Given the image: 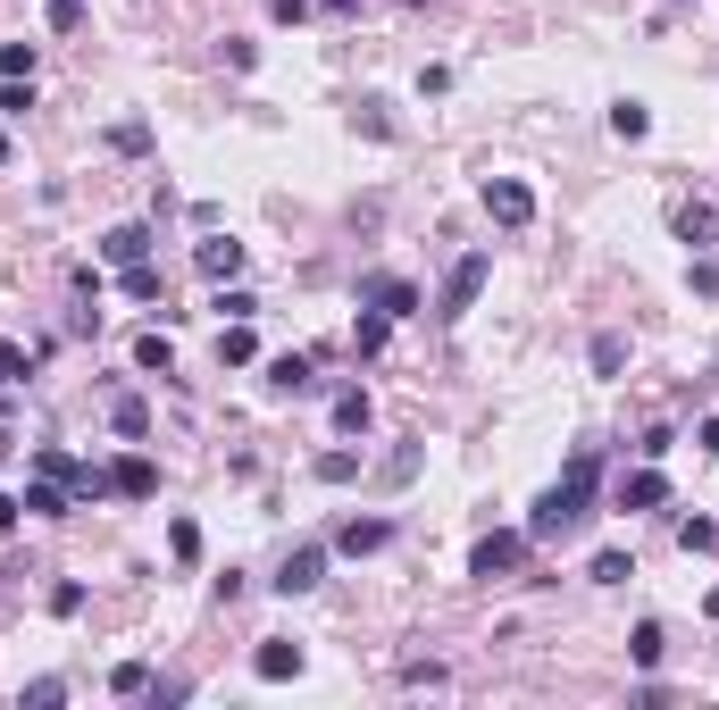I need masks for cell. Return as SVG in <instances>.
<instances>
[{
  "mask_svg": "<svg viewBox=\"0 0 719 710\" xmlns=\"http://www.w3.org/2000/svg\"><path fill=\"white\" fill-rule=\"evenodd\" d=\"M319 477H326V485H352V477H359V451H319Z\"/></svg>",
  "mask_w": 719,
  "mask_h": 710,
  "instance_id": "cell-22",
  "label": "cell"
},
{
  "mask_svg": "<svg viewBox=\"0 0 719 710\" xmlns=\"http://www.w3.org/2000/svg\"><path fill=\"white\" fill-rule=\"evenodd\" d=\"M519 561H528V535H486V543H477V552H469V577H511V568Z\"/></svg>",
  "mask_w": 719,
  "mask_h": 710,
  "instance_id": "cell-4",
  "label": "cell"
},
{
  "mask_svg": "<svg viewBox=\"0 0 719 710\" xmlns=\"http://www.w3.org/2000/svg\"><path fill=\"white\" fill-rule=\"evenodd\" d=\"M385 326H394V319H385V310H368V319L352 326V352H385Z\"/></svg>",
  "mask_w": 719,
  "mask_h": 710,
  "instance_id": "cell-23",
  "label": "cell"
},
{
  "mask_svg": "<svg viewBox=\"0 0 719 710\" xmlns=\"http://www.w3.org/2000/svg\"><path fill=\"white\" fill-rule=\"evenodd\" d=\"M669 226H678L686 243H711V209H702V201H678V218H669Z\"/></svg>",
  "mask_w": 719,
  "mask_h": 710,
  "instance_id": "cell-19",
  "label": "cell"
},
{
  "mask_svg": "<svg viewBox=\"0 0 719 710\" xmlns=\"http://www.w3.org/2000/svg\"><path fill=\"white\" fill-rule=\"evenodd\" d=\"M594 485H603V451L577 443V451H569V468H561V485H552L544 502L528 510V543H569V535H586V519H594Z\"/></svg>",
  "mask_w": 719,
  "mask_h": 710,
  "instance_id": "cell-1",
  "label": "cell"
},
{
  "mask_svg": "<svg viewBox=\"0 0 719 710\" xmlns=\"http://www.w3.org/2000/svg\"><path fill=\"white\" fill-rule=\"evenodd\" d=\"M18 519H25V502H9V493H0V535H9Z\"/></svg>",
  "mask_w": 719,
  "mask_h": 710,
  "instance_id": "cell-37",
  "label": "cell"
},
{
  "mask_svg": "<svg viewBox=\"0 0 719 710\" xmlns=\"http://www.w3.org/2000/svg\"><path fill=\"white\" fill-rule=\"evenodd\" d=\"M25 368H34V352H25V343H0V376H9V385H18Z\"/></svg>",
  "mask_w": 719,
  "mask_h": 710,
  "instance_id": "cell-33",
  "label": "cell"
},
{
  "mask_svg": "<svg viewBox=\"0 0 719 710\" xmlns=\"http://www.w3.org/2000/svg\"><path fill=\"white\" fill-rule=\"evenodd\" d=\"M42 18H51V34H76V25H84V0H42Z\"/></svg>",
  "mask_w": 719,
  "mask_h": 710,
  "instance_id": "cell-28",
  "label": "cell"
},
{
  "mask_svg": "<svg viewBox=\"0 0 719 710\" xmlns=\"http://www.w3.org/2000/svg\"><path fill=\"white\" fill-rule=\"evenodd\" d=\"M619 502H627V510H661V502H669V477H661V468H636V477L619 485Z\"/></svg>",
  "mask_w": 719,
  "mask_h": 710,
  "instance_id": "cell-10",
  "label": "cell"
},
{
  "mask_svg": "<svg viewBox=\"0 0 719 710\" xmlns=\"http://www.w3.org/2000/svg\"><path fill=\"white\" fill-rule=\"evenodd\" d=\"M335 427H343V435H368V393H343V401H335Z\"/></svg>",
  "mask_w": 719,
  "mask_h": 710,
  "instance_id": "cell-21",
  "label": "cell"
},
{
  "mask_svg": "<svg viewBox=\"0 0 719 710\" xmlns=\"http://www.w3.org/2000/svg\"><path fill=\"white\" fill-rule=\"evenodd\" d=\"M34 109V84H25V75H9V84H0V117H25Z\"/></svg>",
  "mask_w": 719,
  "mask_h": 710,
  "instance_id": "cell-29",
  "label": "cell"
},
{
  "mask_svg": "<svg viewBox=\"0 0 719 710\" xmlns=\"http://www.w3.org/2000/svg\"><path fill=\"white\" fill-rule=\"evenodd\" d=\"M201 276L209 284H235V276H243V243H201Z\"/></svg>",
  "mask_w": 719,
  "mask_h": 710,
  "instance_id": "cell-14",
  "label": "cell"
},
{
  "mask_svg": "<svg viewBox=\"0 0 719 710\" xmlns=\"http://www.w3.org/2000/svg\"><path fill=\"white\" fill-rule=\"evenodd\" d=\"M126 301H159V268H152V260L126 268Z\"/></svg>",
  "mask_w": 719,
  "mask_h": 710,
  "instance_id": "cell-24",
  "label": "cell"
},
{
  "mask_svg": "<svg viewBox=\"0 0 719 710\" xmlns=\"http://www.w3.org/2000/svg\"><path fill=\"white\" fill-rule=\"evenodd\" d=\"M110 686H117V693H152V669H143V660H117Z\"/></svg>",
  "mask_w": 719,
  "mask_h": 710,
  "instance_id": "cell-31",
  "label": "cell"
},
{
  "mask_svg": "<svg viewBox=\"0 0 719 710\" xmlns=\"http://www.w3.org/2000/svg\"><path fill=\"white\" fill-rule=\"evenodd\" d=\"M51 610H59V618H76V610H84V585H76V577L51 585Z\"/></svg>",
  "mask_w": 719,
  "mask_h": 710,
  "instance_id": "cell-34",
  "label": "cell"
},
{
  "mask_svg": "<svg viewBox=\"0 0 719 710\" xmlns=\"http://www.w3.org/2000/svg\"><path fill=\"white\" fill-rule=\"evenodd\" d=\"M611 134H619V143H644V134H653V109H644V101H619V109H611Z\"/></svg>",
  "mask_w": 719,
  "mask_h": 710,
  "instance_id": "cell-16",
  "label": "cell"
},
{
  "mask_svg": "<svg viewBox=\"0 0 719 710\" xmlns=\"http://www.w3.org/2000/svg\"><path fill=\"white\" fill-rule=\"evenodd\" d=\"M627 368V343L619 335H594V376H619Z\"/></svg>",
  "mask_w": 719,
  "mask_h": 710,
  "instance_id": "cell-25",
  "label": "cell"
},
{
  "mask_svg": "<svg viewBox=\"0 0 719 710\" xmlns=\"http://www.w3.org/2000/svg\"><path fill=\"white\" fill-rule=\"evenodd\" d=\"M101 260H110V268L152 260V226H110V234H101Z\"/></svg>",
  "mask_w": 719,
  "mask_h": 710,
  "instance_id": "cell-7",
  "label": "cell"
},
{
  "mask_svg": "<svg viewBox=\"0 0 719 710\" xmlns=\"http://www.w3.org/2000/svg\"><path fill=\"white\" fill-rule=\"evenodd\" d=\"M268 393H310V359H302V352L268 359Z\"/></svg>",
  "mask_w": 719,
  "mask_h": 710,
  "instance_id": "cell-15",
  "label": "cell"
},
{
  "mask_svg": "<svg viewBox=\"0 0 719 710\" xmlns=\"http://www.w3.org/2000/svg\"><path fill=\"white\" fill-rule=\"evenodd\" d=\"M0 67H9V75H25V84H34V42H9V51H0Z\"/></svg>",
  "mask_w": 719,
  "mask_h": 710,
  "instance_id": "cell-32",
  "label": "cell"
},
{
  "mask_svg": "<svg viewBox=\"0 0 719 710\" xmlns=\"http://www.w3.org/2000/svg\"><path fill=\"white\" fill-rule=\"evenodd\" d=\"M268 9H277V18L293 25V18H310V9H319V0H268Z\"/></svg>",
  "mask_w": 719,
  "mask_h": 710,
  "instance_id": "cell-36",
  "label": "cell"
},
{
  "mask_svg": "<svg viewBox=\"0 0 719 710\" xmlns=\"http://www.w3.org/2000/svg\"><path fill=\"white\" fill-rule=\"evenodd\" d=\"M359 301H368V310H385V319H402V310H418V284H402V276H368V284H359Z\"/></svg>",
  "mask_w": 719,
  "mask_h": 710,
  "instance_id": "cell-8",
  "label": "cell"
},
{
  "mask_svg": "<svg viewBox=\"0 0 719 710\" xmlns=\"http://www.w3.org/2000/svg\"><path fill=\"white\" fill-rule=\"evenodd\" d=\"M18 502H25V519H59V510H67V485H59V477H34Z\"/></svg>",
  "mask_w": 719,
  "mask_h": 710,
  "instance_id": "cell-13",
  "label": "cell"
},
{
  "mask_svg": "<svg viewBox=\"0 0 719 710\" xmlns=\"http://www.w3.org/2000/svg\"><path fill=\"white\" fill-rule=\"evenodd\" d=\"M134 368H152V376H168V368H176L168 335H134Z\"/></svg>",
  "mask_w": 719,
  "mask_h": 710,
  "instance_id": "cell-18",
  "label": "cell"
},
{
  "mask_svg": "<svg viewBox=\"0 0 719 710\" xmlns=\"http://www.w3.org/2000/svg\"><path fill=\"white\" fill-rule=\"evenodd\" d=\"M385 543H394V519H343V535H335V552H385Z\"/></svg>",
  "mask_w": 719,
  "mask_h": 710,
  "instance_id": "cell-9",
  "label": "cell"
},
{
  "mask_svg": "<svg viewBox=\"0 0 719 710\" xmlns=\"http://www.w3.org/2000/svg\"><path fill=\"white\" fill-rule=\"evenodd\" d=\"M25 702L51 710V702H67V686H59V677H34V686H25Z\"/></svg>",
  "mask_w": 719,
  "mask_h": 710,
  "instance_id": "cell-35",
  "label": "cell"
},
{
  "mask_svg": "<svg viewBox=\"0 0 719 710\" xmlns=\"http://www.w3.org/2000/svg\"><path fill=\"white\" fill-rule=\"evenodd\" d=\"M678 543L686 552H719V526L711 519H678Z\"/></svg>",
  "mask_w": 719,
  "mask_h": 710,
  "instance_id": "cell-26",
  "label": "cell"
},
{
  "mask_svg": "<svg viewBox=\"0 0 719 710\" xmlns=\"http://www.w3.org/2000/svg\"><path fill=\"white\" fill-rule=\"evenodd\" d=\"M110 493H126V502H152V493H159V468L143 460V451H126V460L110 468Z\"/></svg>",
  "mask_w": 719,
  "mask_h": 710,
  "instance_id": "cell-5",
  "label": "cell"
},
{
  "mask_svg": "<svg viewBox=\"0 0 719 710\" xmlns=\"http://www.w3.org/2000/svg\"><path fill=\"white\" fill-rule=\"evenodd\" d=\"M627 652H636V669H661V627L644 618V627H636V644H627Z\"/></svg>",
  "mask_w": 719,
  "mask_h": 710,
  "instance_id": "cell-27",
  "label": "cell"
},
{
  "mask_svg": "<svg viewBox=\"0 0 719 710\" xmlns=\"http://www.w3.org/2000/svg\"><path fill=\"white\" fill-rule=\"evenodd\" d=\"M0 159H9V134H0Z\"/></svg>",
  "mask_w": 719,
  "mask_h": 710,
  "instance_id": "cell-40",
  "label": "cell"
},
{
  "mask_svg": "<svg viewBox=\"0 0 719 710\" xmlns=\"http://www.w3.org/2000/svg\"><path fill=\"white\" fill-rule=\"evenodd\" d=\"M711 385H719V376H711Z\"/></svg>",
  "mask_w": 719,
  "mask_h": 710,
  "instance_id": "cell-41",
  "label": "cell"
},
{
  "mask_svg": "<svg viewBox=\"0 0 719 710\" xmlns=\"http://www.w3.org/2000/svg\"><path fill=\"white\" fill-rule=\"evenodd\" d=\"M702 610H711V618H719V585H711V602H702Z\"/></svg>",
  "mask_w": 719,
  "mask_h": 710,
  "instance_id": "cell-39",
  "label": "cell"
},
{
  "mask_svg": "<svg viewBox=\"0 0 719 710\" xmlns=\"http://www.w3.org/2000/svg\"><path fill=\"white\" fill-rule=\"evenodd\" d=\"M251 669H260L268 686H284V677H302V644H260V652H251Z\"/></svg>",
  "mask_w": 719,
  "mask_h": 710,
  "instance_id": "cell-11",
  "label": "cell"
},
{
  "mask_svg": "<svg viewBox=\"0 0 719 710\" xmlns=\"http://www.w3.org/2000/svg\"><path fill=\"white\" fill-rule=\"evenodd\" d=\"M486 276H493V260H486V251L452 260V276H444V301H436V319H469V310H477V293H486Z\"/></svg>",
  "mask_w": 719,
  "mask_h": 710,
  "instance_id": "cell-2",
  "label": "cell"
},
{
  "mask_svg": "<svg viewBox=\"0 0 719 710\" xmlns=\"http://www.w3.org/2000/svg\"><path fill=\"white\" fill-rule=\"evenodd\" d=\"M319 577H326V552H319V543H302V552H284V568H277V594H310Z\"/></svg>",
  "mask_w": 719,
  "mask_h": 710,
  "instance_id": "cell-6",
  "label": "cell"
},
{
  "mask_svg": "<svg viewBox=\"0 0 719 710\" xmlns=\"http://www.w3.org/2000/svg\"><path fill=\"white\" fill-rule=\"evenodd\" d=\"M110 427H117V435H152V410H143L134 393H117V401H110Z\"/></svg>",
  "mask_w": 719,
  "mask_h": 710,
  "instance_id": "cell-17",
  "label": "cell"
},
{
  "mask_svg": "<svg viewBox=\"0 0 719 710\" xmlns=\"http://www.w3.org/2000/svg\"><path fill=\"white\" fill-rule=\"evenodd\" d=\"M251 352H260V343H251V319L218 326V368H251Z\"/></svg>",
  "mask_w": 719,
  "mask_h": 710,
  "instance_id": "cell-12",
  "label": "cell"
},
{
  "mask_svg": "<svg viewBox=\"0 0 719 710\" xmlns=\"http://www.w3.org/2000/svg\"><path fill=\"white\" fill-rule=\"evenodd\" d=\"M586 577H594V585H627V577H636V561H627V552H594Z\"/></svg>",
  "mask_w": 719,
  "mask_h": 710,
  "instance_id": "cell-20",
  "label": "cell"
},
{
  "mask_svg": "<svg viewBox=\"0 0 719 710\" xmlns=\"http://www.w3.org/2000/svg\"><path fill=\"white\" fill-rule=\"evenodd\" d=\"M168 552H176V561H201V526L176 519V526H168Z\"/></svg>",
  "mask_w": 719,
  "mask_h": 710,
  "instance_id": "cell-30",
  "label": "cell"
},
{
  "mask_svg": "<svg viewBox=\"0 0 719 710\" xmlns=\"http://www.w3.org/2000/svg\"><path fill=\"white\" fill-rule=\"evenodd\" d=\"M486 218L493 226H528L535 218V192L519 185V176H486Z\"/></svg>",
  "mask_w": 719,
  "mask_h": 710,
  "instance_id": "cell-3",
  "label": "cell"
},
{
  "mask_svg": "<svg viewBox=\"0 0 719 710\" xmlns=\"http://www.w3.org/2000/svg\"><path fill=\"white\" fill-rule=\"evenodd\" d=\"M695 443H702V451H719V418H702V427H695Z\"/></svg>",
  "mask_w": 719,
  "mask_h": 710,
  "instance_id": "cell-38",
  "label": "cell"
}]
</instances>
